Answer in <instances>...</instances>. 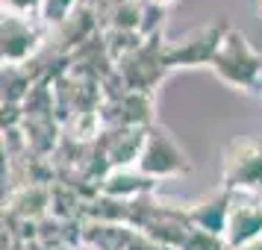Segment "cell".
<instances>
[{"label": "cell", "mask_w": 262, "mask_h": 250, "mask_svg": "<svg viewBox=\"0 0 262 250\" xmlns=\"http://www.w3.org/2000/svg\"><path fill=\"white\" fill-rule=\"evenodd\" d=\"M212 71L236 92H256L262 85V53L242 30H227L212 56Z\"/></svg>", "instance_id": "cell-1"}, {"label": "cell", "mask_w": 262, "mask_h": 250, "mask_svg": "<svg viewBox=\"0 0 262 250\" xmlns=\"http://www.w3.org/2000/svg\"><path fill=\"white\" fill-rule=\"evenodd\" d=\"M224 191L259 197L262 194V135H242L224 150L221 168Z\"/></svg>", "instance_id": "cell-2"}, {"label": "cell", "mask_w": 262, "mask_h": 250, "mask_svg": "<svg viewBox=\"0 0 262 250\" xmlns=\"http://www.w3.org/2000/svg\"><path fill=\"white\" fill-rule=\"evenodd\" d=\"M136 168L150 179H165V177H177V174H189L191 162L165 130L150 127L147 135H144V147Z\"/></svg>", "instance_id": "cell-3"}, {"label": "cell", "mask_w": 262, "mask_h": 250, "mask_svg": "<svg viewBox=\"0 0 262 250\" xmlns=\"http://www.w3.org/2000/svg\"><path fill=\"white\" fill-rule=\"evenodd\" d=\"M227 30H218L215 24L198 27L191 30L189 36L177 38V41H162V59H165V68H180V65H203L209 62L212 65V56L221 38H224Z\"/></svg>", "instance_id": "cell-4"}, {"label": "cell", "mask_w": 262, "mask_h": 250, "mask_svg": "<svg viewBox=\"0 0 262 250\" xmlns=\"http://www.w3.org/2000/svg\"><path fill=\"white\" fill-rule=\"evenodd\" d=\"M41 48V30L36 18L3 15V65H27Z\"/></svg>", "instance_id": "cell-5"}, {"label": "cell", "mask_w": 262, "mask_h": 250, "mask_svg": "<svg viewBox=\"0 0 262 250\" xmlns=\"http://www.w3.org/2000/svg\"><path fill=\"white\" fill-rule=\"evenodd\" d=\"M236 197H242V203L233 200V206H230V218H227L224 230L227 250H242L262 238V203L245 197V194H236Z\"/></svg>", "instance_id": "cell-6"}, {"label": "cell", "mask_w": 262, "mask_h": 250, "mask_svg": "<svg viewBox=\"0 0 262 250\" xmlns=\"http://www.w3.org/2000/svg\"><path fill=\"white\" fill-rule=\"evenodd\" d=\"M156 189V179L144 177L142 171L136 168H115V171H109L100 177L97 183V191L103 194V197H112V200H139V197H147L150 191Z\"/></svg>", "instance_id": "cell-7"}, {"label": "cell", "mask_w": 262, "mask_h": 250, "mask_svg": "<svg viewBox=\"0 0 262 250\" xmlns=\"http://www.w3.org/2000/svg\"><path fill=\"white\" fill-rule=\"evenodd\" d=\"M230 206H233V194H230V191L212 194V197L194 203V206L189 209L191 224L198 226V230H206V233H212V236L224 238L227 218H230Z\"/></svg>", "instance_id": "cell-8"}, {"label": "cell", "mask_w": 262, "mask_h": 250, "mask_svg": "<svg viewBox=\"0 0 262 250\" xmlns=\"http://www.w3.org/2000/svg\"><path fill=\"white\" fill-rule=\"evenodd\" d=\"M53 194L45 189V183H24L18 191H12L9 197V212L21 215V218H38V215L48 212Z\"/></svg>", "instance_id": "cell-9"}, {"label": "cell", "mask_w": 262, "mask_h": 250, "mask_svg": "<svg viewBox=\"0 0 262 250\" xmlns=\"http://www.w3.org/2000/svg\"><path fill=\"white\" fill-rule=\"evenodd\" d=\"M100 130H103L100 109H83V112H74L71 118H65V132L74 144L100 142Z\"/></svg>", "instance_id": "cell-10"}, {"label": "cell", "mask_w": 262, "mask_h": 250, "mask_svg": "<svg viewBox=\"0 0 262 250\" xmlns=\"http://www.w3.org/2000/svg\"><path fill=\"white\" fill-rule=\"evenodd\" d=\"M74 9H80V0H45V9H41V21L48 24H65L74 15Z\"/></svg>", "instance_id": "cell-11"}, {"label": "cell", "mask_w": 262, "mask_h": 250, "mask_svg": "<svg viewBox=\"0 0 262 250\" xmlns=\"http://www.w3.org/2000/svg\"><path fill=\"white\" fill-rule=\"evenodd\" d=\"M45 0H3V15H21V18H41Z\"/></svg>", "instance_id": "cell-12"}, {"label": "cell", "mask_w": 262, "mask_h": 250, "mask_svg": "<svg viewBox=\"0 0 262 250\" xmlns=\"http://www.w3.org/2000/svg\"><path fill=\"white\" fill-rule=\"evenodd\" d=\"M242 250H262V238L259 241H253V244H248V247H242Z\"/></svg>", "instance_id": "cell-13"}, {"label": "cell", "mask_w": 262, "mask_h": 250, "mask_svg": "<svg viewBox=\"0 0 262 250\" xmlns=\"http://www.w3.org/2000/svg\"><path fill=\"white\" fill-rule=\"evenodd\" d=\"M150 3H156V6H168V3H174V0H150Z\"/></svg>", "instance_id": "cell-14"}, {"label": "cell", "mask_w": 262, "mask_h": 250, "mask_svg": "<svg viewBox=\"0 0 262 250\" xmlns=\"http://www.w3.org/2000/svg\"><path fill=\"white\" fill-rule=\"evenodd\" d=\"M259 15H262V0H259Z\"/></svg>", "instance_id": "cell-15"}]
</instances>
